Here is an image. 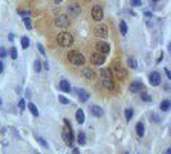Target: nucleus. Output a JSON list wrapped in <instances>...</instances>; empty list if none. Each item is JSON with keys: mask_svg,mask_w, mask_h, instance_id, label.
Here are the masks:
<instances>
[{"mask_svg": "<svg viewBox=\"0 0 171 154\" xmlns=\"http://www.w3.org/2000/svg\"><path fill=\"white\" fill-rule=\"evenodd\" d=\"M67 59L72 64H75V66H82V64L85 63V57H84V54H81L77 50H72V52L68 53Z\"/></svg>", "mask_w": 171, "mask_h": 154, "instance_id": "obj_1", "label": "nucleus"}, {"mask_svg": "<svg viewBox=\"0 0 171 154\" xmlns=\"http://www.w3.org/2000/svg\"><path fill=\"white\" fill-rule=\"evenodd\" d=\"M57 41L63 48H68V46H71L73 44V36L71 34H68V32H61L58 35V37H57Z\"/></svg>", "mask_w": 171, "mask_h": 154, "instance_id": "obj_2", "label": "nucleus"}, {"mask_svg": "<svg viewBox=\"0 0 171 154\" xmlns=\"http://www.w3.org/2000/svg\"><path fill=\"white\" fill-rule=\"evenodd\" d=\"M64 122H66V127H64V130H63V132H62V136H63V140H64V143L71 146V145L73 144V140H75L73 132H72V129H71L70 122H68V121H64Z\"/></svg>", "mask_w": 171, "mask_h": 154, "instance_id": "obj_3", "label": "nucleus"}, {"mask_svg": "<svg viewBox=\"0 0 171 154\" xmlns=\"http://www.w3.org/2000/svg\"><path fill=\"white\" fill-rule=\"evenodd\" d=\"M54 23H55L57 27L64 28V27H68L70 21H68V17L66 16V14H59V16L55 18V21H54Z\"/></svg>", "mask_w": 171, "mask_h": 154, "instance_id": "obj_4", "label": "nucleus"}, {"mask_svg": "<svg viewBox=\"0 0 171 154\" xmlns=\"http://www.w3.org/2000/svg\"><path fill=\"white\" fill-rule=\"evenodd\" d=\"M91 16H93V19L97 21V22H99V21L103 19V8L100 7V5H94L93 7V10H91Z\"/></svg>", "mask_w": 171, "mask_h": 154, "instance_id": "obj_5", "label": "nucleus"}, {"mask_svg": "<svg viewBox=\"0 0 171 154\" xmlns=\"http://www.w3.org/2000/svg\"><path fill=\"white\" fill-rule=\"evenodd\" d=\"M94 34H95V36H98V37L106 38L108 36V28H107V26L103 25V23L98 25L97 27H95V30H94Z\"/></svg>", "mask_w": 171, "mask_h": 154, "instance_id": "obj_6", "label": "nucleus"}, {"mask_svg": "<svg viewBox=\"0 0 171 154\" xmlns=\"http://www.w3.org/2000/svg\"><path fill=\"white\" fill-rule=\"evenodd\" d=\"M90 60H91V63L94 64V66H102V64L106 62V57H104V54H102V53H94V54L91 55V58H90Z\"/></svg>", "mask_w": 171, "mask_h": 154, "instance_id": "obj_7", "label": "nucleus"}, {"mask_svg": "<svg viewBox=\"0 0 171 154\" xmlns=\"http://www.w3.org/2000/svg\"><path fill=\"white\" fill-rule=\"evenodd\" d=\"M149 84L152 85V86H158V85L161 84V75L158 72H151V75H149Z\"/></svg>", "mask_w": 171, "mask_h": 154, "instance_id": "obj_8", "label": "nucleus"}, {"mask_svg": "<svg viewBox=\"0 0 171 154\" xmlns=\"http://www.w3.org/2000/svg\"><path fill=\"white\" fill-rule=\"evenodd\" d=\"M67 12L71 14V16L77 17V16H79V14L81 13V8H80L79 4L73 3V4H71V5H68V7H67Z\"/></svg>", "mask_w": 171, "mask_h": 154, "instance_id": "obj_9", "label": "nucleus"}, {"mask_svg": "<svg viewBox=\"0 0 171 154\" xmlns=\"http://www.w3.org/2000/svg\"><path fill=\"white\" fill-rule=\"evenodd\" d=\"M97 49H98V53H102V54H107V53H109L111 46H109V44L104 43V41H99V43L97 44Z\"/></svg>", "mask_w": 171, "mask_h": 154, "instance_id": "obj_10", "label": "nucleus"}, {"mask_svg": "<svg viewBox=\"0 0 171 154\" xmlns=\"http://www.w3.org/2000/svg\"><path fill=\"white\" fill-rule=\"evenodd\" d=\"M129 89H130L131 93H140V91L144 89V85L140 81H134L130 84V87Z\"/></svg>", "mask_w": 171, "mask_h": 154, "instance_id": "obj_11", "label": "nucleus"}, {"mask_svg": "<svg viewBox=\"0 0 171 154\" xmlns=\"http://www.w3.org/2000/svg\"><path fill=\"white\" fill-rule=\"evenodd\" d=\"M113 72H115V75L118 77V78H125L126 75H127L126 69H124L121 66H115L113 67Z\"/></svg>", "mask_w": 171, "mask_h": 154, "instance_id": "obj_12", "label": "nucleus"}, {"mask_svg": "<svg viewBox=\"0 0 171 154\" xmlns=\"http://www.w3.org/2000/svg\"><path fill=\"white\" fill-rule=\"evenodd\" d=\"M77 95H79V99H80L82 103L88 102V99L90 98L89 93H88V91H85L84 89H77Z\"/></svg>", "mask_w": 171, "mask_h": 154, "instance_id": "obj_13", "label": "nucleus"}, {"mask_svg": "<svg viewBox=\"0 0 171 154\" xmlns=\"http://www.w3.org/2000/svg\"><path fill=\"white\" fill-rule=\"evenodd\" d=\"M90 111H91V114L94 116V117H102V116L104 114L103 109H102L100 107H98V105H93L91 108H90Z\"/></svg>", "mask_w": 171, "mask_h": 154, "instance_id": "obj_14", "label": "nucleus"}, {"mask_svg": "<svg viewBox=\"0 0 171 154\" xmlns=\"http://www.w3.org/2000/svg\"><path fill=\"white\" fill-rule=\"evenodd\" d=\"M100 76L103 80H112V72H111L109 68H102Z\"/></svg>", "mask_w": 171, "mask_h": 154, "instance_id": "obj_15", "label": "nucleus"}, {"mask_svg": "<svg viewBox=\"0 0 171 154\" xmlns=\"http://www.w3.org/2000/svg\"><path fill=\"white\" fill-rule=\"evenodd\" d=\"M59 89H61L62 91H64V93H70V91H71L70 82L66 81V80H62V81L59 82Z\"/></svg>", "mask_w": 171, "mask_h": 154, "instance_id": "obj_16", "label": "nucleus"}, {"mask_svg": "<svg viewBox=\"0 0 171 154\" xmlns=\"http://www.w3.org/2000/svg\"><path fill=\"white\" fill-rule=\"evenodd\" d=\"M82 76L85 77V78H88V80H91V78H94L95 73H94V71H93L91 68H84Z\"/></svg>", "mask_w": 171, "mask_h": 154, "instance_id": "obj_17", "label": "nucleus"}, {"mask_svg": "<svg viewBox=\"0 0 171 154\" xmlns=\"http://www.w3.org/2000/svg\"><path fill=\"white\" fill-rule=\"evenodd\" d=\"M135 130H136V134L139 138H143L144 136V125L143 122H138L136 126H135Z\"/></svg>", "mask_w": 171, "mask_h": 154, "instance_id": "obj_18", "label": "nucleus"}, {"mask_svg": "<svg viewBox=\"0 0 171 154\" xmlns=\"http://www.w3.org/2000/svg\"><path fill=\"white\" fill-rule=\"evenodd\" d=\"M102 84H103V86L108 89V90H113V89H115V82H113L112 80H103Z\"/></svg>", "mask_w": 171, "mask_h": 154, "instance_id": "obj_19", "label": "nucleus"}, {"mask_svg": "<svg viewBox=\"0 0 171 154\" xmlns=\"http://www.w3.org/2000/svg\"><path fill=\"white\" fill-rule=\"evenodd\" d=\"M76 121L79 123H84V121H85V114H84L82 109H77V112H76Z\"/></svg>", "mask_w": 171, "mask_h": 154, "instance_id": "obj_20", "label": "nucleus"}, {"mask_svg": "<svg viewBox=\"0 0 171 154\" xmlns=\"http://www.w3.org/2000/svg\"><path fill=\"white\" fill-rule=\"evenodd\" d=\"M77 141H79V144H80V145H84V144L86 143L85 132H82V131H80V132H79V135H77Z\"/></svg>", "mask_w": 171, "mask_h": 154, "instance_id": "obj_21", "label": "nucleus"}, {"mask_svg": "<svg viewBox=\"0 0 171 154\" xmlns=\"http://www.w3.org/2000/svg\"><path fill=\"white\" fill-rule=\"evenodd\" d=\"M127 66L130 67L131 69H136V68H138V63H136V60H135V58L130 57L127 59Z\"/></svg>", "mask_w": 171, "mask_h": 154, "instance_id": "obj_22", "label": "nucleus"}, {"mask_svg": "<svg viewBox=\"0 0 171 154\" xmlns=\"http://www.w3.org/2000/svg\"><path fill=\"white\" fill-rule=\"evenodd\" d=\"M170 107H171V104H170V102L169 100H163V102L160 104V108H161V111H163V112H167L170 109Z\"/></svg>", "mask_w": 171, "mask_h": 154, "instance_id": "obj_23", "label": "nucleus"}, {"mask_svg": "<svg viewBox=\"0 0 171 154\" xmlns=\"http://www.w3.org/2000/svg\"><path fill=\"white\" fill-rule=\"evenodd\" d=\"M120 30H121V34L124 36L127 34V25H126L125 21H120Z\"/></svg>", "mask_w": 171, "mask_h": 154, "instance_id": "obj_24", "label": "nucleus"}, {"mask_svg": "<svg viewBox=\"0 0 171 154\" xmlns=\"http://www.w3.org/2000/svg\"><path fill=\"white\" fill-rule=\"evenodd\" d=\"M28 109H30V112L32 113V116H35V117H37L39 116V111H37V108H36V105L35 104H32V103H30L28 105Z\"/></svg>", "mask_w": 171, "mask_h": 154, "instance_id": "obj_25", "label": "nucleus"}, {"mask_svg": "<svg viewBox=\"0 0 171 154\" xmlns=\"http://www.w3.org/2000/svg\"><path fill=\"white\" fill-rule=\"evenodd\" d=\"M133 116H134V111L131 108H127L125 111V117H126V121H130L131 118H133Z\"/></svg>", "mask_w": 171, "mask_h": 154, "instance_id": "obj_26", "label": "nucleus"}, {"mask_svg": "<svg viewBox=\"0 0 171 154\" xmlns=\"http://www.w3.org/2000/svg\"><path fill=\"white\" fill-rule=\"evenodd\" d=\"M34 69H35V72H40V71L43 69V67H41V62L37 60V59H36L35 63H34Z\"/></svg>", "mask_w": 171, "mask_h": 154, "instance_id": "obj_27", "label": "nucleus"}, {"mask_svg": "<svg viewBox=\"0 0 171 154\" xmlns=\"http://www.w3.org/2000/svg\"><path fill=\"white\" fill-rule=\"evenodd\" d=\"M21 44H22V48L23 49H27L30 45V40L27 37H22V40H21Z\"/></svg>", "mask_w": 171, "mask_h": 154, "instance_id": "obj_28", "label": "nucleus"}, {"mask_svg": "<svg viewBox=\"0 0 171 154\" xmlns=\"http://www.w3.org/2000/svg\"><path fill=\"white\" fill-rule=\"evenodd\" d=\"M140 98H142V100H144V102H151L152 100V98L149 96L147 93H142L140 94Z\"/></svg>", "mask_w": 171, "mask_h": 154, "instance_id": "obj_29", "label": "nucleus"}, {"mask_svg": "<svg viewBox=\"0 0 171 154\" xmlns=\"http://www.w3.org/2000/svg\"><path fill=\"white\" fill-rule=\"evenodd\" d=\"M23 22H25L26 28H28V30H31V28H32V23H31V21H30L28 17H27V18H23Z\"/></svg>", "mask_w": 171, "mask_h": 154, "instance_id": "obj_30", "label": "nucleus"}, {"mask_svg": "<svg viewBox=\"0 0 171 154\" xmlns=\"http://www.w3.org/2000/svg\"><path fill=\"white\" fill-rule=\"evenodd\" d=\"M10 57H12V59H17V57H18V52H17L16 48H12V49H10Z\"/></svg>", "mask_w": 171, "mask_h": 154, "instance_id": "obj_31", "label": "nucleus"}, {"mask_svg": "<svg viewBox=\"0 0 171 154\" xmlns=\"http://www.w3.org/2000/svg\"><path fill=\"white\" fill-rule=\"evenodd\" d=\"M0 57H1V58L7 57V50H5L4 46H0Z\"/></svg>", "mask_w": 171, "mask_h": 154, "instance_id": "obj_32", "label": "nucleus"}, {"mask_svg": "<svg viewBox=\"0 0 171 154\" xmlns=\"http://www.w3.org/2000/svg\"><path fill=\"white\" fill-rule=\"evenodd\" d=\"M37 141H39V143H40L41 145H43L44 148H48V143H46V141L44 140L43 138H37Z\"/></svg>", "mask_w": 171, "mask_h": 154, "instance_id": "obj_33", "label": "nucleus"}, {"mask_svg": "<svg viewBox=\"0 0 171 154\" xmlns=\"http://www.w3.org/2000/svg\"><path fill=\"white\" fill-rule=\"evenodd\" d=\"M58 98H59V102H61L62 104H68V99H67V98H64L63 95L58 96Z\"/></svg>", "mask_w": 171, "mask_h": 154, "instance_id": "obj_34", "label": "nucleus"}, {"mask_svg": "<svg viewBox=\"0 0 171 154\" xmlns=\"http://www.w3.org/2000/svg\"><path fill=\"white\" fill-rule=\"evenodd\" d=\"M131 5L139 7V5H142V0H131Z\"/></svg>", "mask_w": 171, "mask_h": 154, "instance_id": "obj_35", "label": "nucleus"}, {"mask_svg": "<svg viewBox=\"0 0 171 154\" xmlns=\"http://www.w3.org/2000/svg\"><path fill=\"white\" fill-rule=\"evenodd\" d=\"M18 107H19V109H21V111H25V100H19V103H18Z\"/></svg>", "mask_w": 171, "mask_h": 154, "instance_id": "obj_36", "label": "nucleus"}, {"mask_svg": "<svg viewBox=\"0 0 171 154\" xmlns=\"http://www.w3.org/2000/svg\"><path fill=\"white\" fill-rule=\"evenodd\" d=\"M37 49H39V52H40L41 55H45V49H44V46L41 45V44H39L37 45Z\"/></svg>", "mask_w": 171, "mask_h": 154, "instance_id": "obj_37", "label": "nucleus"}, {"mask_svg": "<svg viewBox=\"0 0 171 154\" xmlns=\"http://www.w3.org/2000/svg\"><path fill=\"white\" fill-rule=\"evenodd\" d=\"M165 72H166L167 77H169V78H171V73H170V71H169V69H165Z\"/></svg>", "mask_w": 171, "mask_h": 154, "instance_id": "obj_38", "label": "nucleus"}, {"mask_svg": "<svg viewBox=\"0 0 171 154\" xmlns=\"http://www.w3.org/2000/svg\"><path fill=\"white\" fill-rule=\"evenodd\" d=\"M44 68L45 69H49V64H48V62H45L44 63Z\"/></svg>", "mask_w": 171, "mask_h": 154, "instance_id": "obj_39", "label": "nucleus"}, {"mask_svg": "<svg viewBox=\"0 0 171 154\" xmlns=\"http://www.w3.org/2000/svg\"><path fill=\"white\" fill-rule=\"evenodd\" d=\"M162 58H163V54L161 53V55H160V58H158V60H157V63H160V62L162 60Z\"/></svg>", "mask_w": 171, "mask_h": 154, "instance_id": "obj_40", "label": "nucleus"}, {"mask_svg": "<svg viewBox=\"0 0 171 154\" xmlns=\"http://www.w3.org/2000/svg\"><path fill=\"white\" fill-rule=\"evenodd\" d=\"M3 69H4V66H3V63L0 62V72H3Z\"/></svg>", "mask_w": 171, "mask_h": 154, "instance_id": "obj_41", "label": "nucleus"}, {"mask_svg": "<svg viewBox=\"0 0 171 154\" xmlns=\"http://www.w3.org/2000/svg\"><path fill=\"white\" fill-rule=\"evenodd\" d=\"M73 154H80V152H79V149H73Z\"/></svg>", "mask_w": 171, "mask_h": 154, "instance_id": "obj_42", "label": "nucleus"}, {"mask_svg": "<svg viewBox=\"0 0 171 154\" xmlns=\"http://www.w3.org/2000/svg\"><path fill=\"white\" fill-rule=\"evenodd\" d=\"M145 17H152V13H148V12H145Z\"/></svg>", "mask_w": 171, "mask_h": 154, "instance_id": "obj_43", "label": "nucleus"}, {"mask_svg": "<svg viewBox=\"0 0 171 154\" xmlns=\"http://www.w3.org/2000/svg\"><path fill=\"white\" fill-rule=\"evenodd\" d=\"M61 1H62V0H55V4H59Z\"/></svg>", "mask_w": 171, "mask_h": 154, "instance_id": "obj_44", "label": "nucleus"}, {"mask_svg": "<svg viewBox=\"0 0 171 154\" xmlns=\"http://www.w3.org/2000/svg\"><path fill=\"white\" fill-rule=\"evenodd\" d=\"M166 154H171V149H167V153Z\"/></svg>", "mask_w": 171, "mask_h": 154, "instance_id": "obj_45", "label": "nucleus"}, {"mask_svg": "<svg viewBox=\"0 0 171 154\" xmlns=\"http://www.w3.org/2000/svg\"><path fill=\"white\" fill-rule=\"evenodd\" d=\"M0 105H1V99H0Z\"/></svg>", "mask_w": 171, "mask_h": 154, "instance_id": "obj_46", "label": "nucleus"}, {"mask_svg": "<svg viewBox=\"0 0 171 154\" xmlns=\"http://www.w3.org/2000/svg\"><path fill=\"white\" fill-rule=\"evenodd\" d=\"M85 1H91V0H85Z\"/></svg>", "mask_w": 171, "mask_h": 154, "instance_id": "obj_47", "label": "nucleus"}, {"mask_svg": "<svg viewBox=\"0 0 171 154\" xmlns=\"http://www.w3.org/2000/svg\"><path fill=\"white\" fill-rule=\"evenodd\" d=\"M153 1H158V0H153Z\"/></svg>", "mask_w": 171, "mask_h": 154, "instance_id": "obj_48", "label": "nucleus"}]
</instances>
